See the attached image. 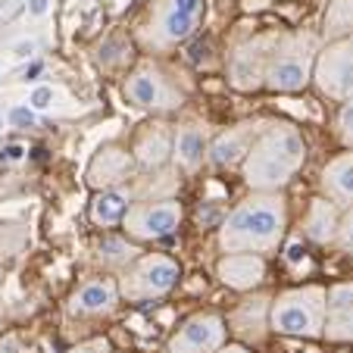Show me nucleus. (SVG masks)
I'll return each instance as SVG.
<instances>
[{
  "label": "nucleus",
  "instance_id": "obj_26",
  "mask_svg": "<svg viewBox=\"0 0 353 353\" xmlns=\"http://www.w3.org/2000/svg\"><path fill=\"white\" fill-rule=\"evenodd\" d=\"M54 7L57 0H22V19H26V26L32 22V26H38V22H47L50 16H54Z\"/></svg>",
  "mask_w": 353,
  "mask_h": 353
},
{
  "label": "nucleus",
  "instance_id": "obj_20",
  "mask_svg": "<svg viewBox=\"0 0 353 353\" xmlns=\"http://www.w3.org/2000/svg\"><path fill=\"white\" fill-rule=\"evenodd\" d=\"M132 191L128 188H107V191H94L91 203H88V216L94 225L100 228H113L122 225L125 213L132 210Z\"/></svg>",
  "mask_w": 353,
  "mask_h": 353
},
{
  "label": "nucleus",
  "instance_id": "obj_24",
  "mask_svg": "<svg viewBox=\"0 0 353 353\" xmlns=\"http://www.w3.org/2000/svg\"><path fill=\"white\" fill-rule=\"evenodd\" d=\"M7 125L19 128V132H32V128L41 125V113L32 110L28 103H13V107H7Z\"/></svg>",
  "mask_w": 353,
  "mask_h": 353
},
{
  "label": "nucleus",
  "instance_id": "obj_10",
  "mask_svg": "<svg viewBox=\"0 0 353 353\" xmlns=\"http://www.w3.org/2000/svg\"><path fill=\"white\" fill-rule=\"evenodd\" d=\"M313 85L332 100H350L353 97V34L338 41H328L316 57Z\"/></svg>",
  "mask_w": 353,
  "mask_h": 353
},
{
  "label": "nucleus",
  "instance_id": "obj_22",
  "mask_svg": "<svg viewBox=\"0 0 353 353\" xmlns=\"http://www.w3.org/2000/svg\"><path fill=\"white\" fill-rule=\"evenodd\" d=\"M47 44H50V38L47 34H41L38 28H28V32L16 34L13 41L7 44V50H3V66H28V63L41 60V54L47 50Z\"/></svg>",
  "mask_w": 353,
  "mask_h": 353
},
{
  "label": "nucleus",
  "instance_id": "obj_15",
  "mask_svg": "<svg viewBox=\"0 0 353 353\" xmlns=\"http://www.w3.org/2000/svg\"><path fill=\"white\" fill-rule=\"evenodd\" d=\"M260 132H263V122L244 119V122H238L234 128H228V132L216 134L213 144H210V166H216V169H241Z\"/></svg>",
  "mask_w": 353,
  "mask_h": 353
},
{
  "label": "nucleus",
  "instance_id": "obj_32",
  "mask_svg": "<svg viewBox=\"0 0 353 353\" xmlns=\"http://www.w3.org/2000/svg\"><path fill=\"white\" fill-rule=\"evenodd\" d=\"M0 353H19L16 334H7V338H0Z\"/></svg>",
  "mask_w": 353,
  "mask_h": 353
},
{
  "label": "nucleus",
  "instance_id": "obj_5",
  "mask_svg": "<svg viewBox=\"0 0 353 353\" xmlns=\"http://www.w3.org/2000/svg\"><path fill=\"white\" fill-rule=\"evenodd\" d=\"M322 44L313 32H279L272 63L266 72V88L275 94H297L313 81L316 57Z\"/></svg>",
  "mask_w": 353,
  "mask_h": 353
},
{
  "label": "nucleus",
  "instance_id": "obj_8",
  "mask_svg": "<svg viewBox=\"0 0 353 353\" xmlns=\"http://www.w3.org/2000/svg\"><path fill=\"white\" fill-rule=\"evenodd\" d=\"M279 32H263L254 38L241 41L228 54V85L234 91H260L266 88V72L272 63Z\"/></svg>",
  "mask_w": 353,
  "mask_h": 353
},
{
  "label": "nucleus",
  "instance_id": "obj_18",
  "mask_svg": "<svg viewBox=\"0 0 353 353\" xmlns=\"http://www.w3.org/2000/svg\"><path fill=\"white\" fill-rule=\"evenodd\" d=\"M328 341H353V281H338L328 288L325 332Z\"/></svg>",
  "mask_w": 353,
  "mask_h": 353
},
{
  "label": "nucleus",
  "instance_id": "obj_23",
  "mask_svg": "<svg viewBox=\"0 0 353 353\" xmlns=\"http://www.w3.org/2000/svg\"><path fill=\"white\" fill-rule=\"evenodd\" d=\"M322 28H325V38H332V41L353 34V0H332L325 10Z\"/></svg>",
  "mask_w": 353,
  "mask_h": 353
},
{
  "label": "nucleus",
  "instance_id": "obj_2",
  "mask_svg": "<svg viewBox=\"0 0 353 353\" xmlns=\"http://www.w3.org/2000/svg\"><path fill=\"white\" fill-rule=\"evenodd\" d=\"M307 163V138L291 122H266L247 154L241 175L250 191H281Z\"/></svg>",
  "mask_w": 353,
  "mask_h": 353
},
{
  "label": "nucleus",
  "instance_id": "obj_3",
  "mask_svg": "<svg viewBox=\"0 0 353 353\" xmlns=\"http://www.w3.org/2000/svg\"><path fill=\"white\" fill-rule=\"evenodd\" d=\"M203 19V0H154L138 26V44L147 54H169L181 47Z\"/></svg>",
  "mask_w": 353,
  "mask_h": 353
},
{
  "label": "nucleus",
  "instance_id": "obj_17",
  "mask_svg": "<svg viewBox=\"0 0 353 353\" xmlns=\"http://www.w3.org/2000/svg\"><path fill=\"white\" fill-rule=\"evenodd\" d=\"M216 279L232 291H254L266 279V256L260 254H222L216 263Z\"/></svg>",
  "mask_w": 353,
  "mask_h": 353
},
{
  "label": "nucleus",
  "instance_id": "obj_34",
  "mask_svg": "<svg viewBox=\"0 0 353 353\" xmlns=\"http://www.w3.org/2000/svg\"><path fill=\"white\" fill-rule=\"evenodd\" d=\"M7 113H3V110H0V134H3V132H7Z\"/></svg>",
  "mask_w": 353,
  "mask_h": 353
},
{
  "label": "nucleus",
  "instance_id": "obj_35",
  "mask_svg": "<svg viewBox=\"0 0 353 353\" xmlns=\"http://www.w3.org/2000/svg\"><path fill=\"white\" fill-rule=\"evenodd\" d=\"M3 69H7V66H3V60H0V81H3Z\"/></svg>",
  "mask_w": 353,
  "mask_h": 353
},
{
  "label": "nucleus",
  "instance_id": "obj_14",
  "mask_svg": "<svg viewBox=\"0 0 353 353\" xmlns=\"http://www.w3.org/2000/svg\"><path fill=\"white\" fill-rule=\"evenodd\" d=\"M210 128L200 119H185L172 125V163L181 172H197L203 163H210Z\"/></svg>",
  "mask_w": 353,
  "mask_h": 353
},
{
  "label": "nucleus",
  "instance_id": "obj_31",
  "mask_svg": "<svg viewBox=\"0 0 353 353\" xmlns=\"http://www.w3.org/2000/svg\"><path fill=\"white\" fill-rule=\"evenodd\" d=\"M285 260H288V266H291V269H300V263H303V266H310L307 254H300V244H297V241H291V244H288Z\"/></svg>",
  "mask_w": 353,
  "mask_h": 353
},
{
  "label": "nucleus",
  "instance_id": "obj_36",
  "mask_svg": "<svg viewBox=\"0 0 353 353\" xmlns=\"http://www.w3.org/2000/svg\"><path fill=\"white\" fill-rule=\"evenodd\" d=\"M10 3H16V7H22V0H10Z\"/></svg>",
  "mask_w": 353,
  "mask_h": 353
},
{
  "label": "nucleus",
  "instance_id": "obj_33",
  "mask_svg": "<svg viewBox=\"0 0 353 353\" xmlns=\"http://www.w3.org/2000/svg\"><path fill=\"white\" fill-rule=\"evenodd\" d=\"M216 353H250L247 347H241V344H225L222 350H216Z\"/></svg>",
  "mask_w": 353,
  "mask_h": 353
},
{
  "label": "nucleus",
  "instance_id": "obj_30",
  "mask_svg": "<svg viewBox=\"0 0 353 353\" xmlns=\"http://www.w3.org/2000/svg\"><path fill=\"white\" fill-rule=\"evenodd\" d=\"M41 75H44V63L34 60V63H28V66H22L19 79L26 81V85H28V81H32V85H41Z\"/></svg>",
  "mask_w": 353,
  "mask_h": 353
},
{
  "label": "nucleus",
  "instance_id": "obj_13",
  "mask_svg": "<svg viewBox=\"0 0 353 353\" xmlns=\"http://www.w3.org/2000/svg\"><path fill=\"white\" fill-rule=\"evenodd\" d=\"M119 279H91L85 285H79L72 291L66 303V313L72 319H100V316H110L116 307H119Z\"/></svg>",
  "mask_w": 353,
  "mask_h": 353
},
{
  "label": "nucleus",
  "instance_id": "obj_7",
  "mask_svg": "<svg viewBox=\"0 0 353 353\" xmlns=\"http://www.w3.org/2000/svg\"><path fill=\"white\" fill-rule=\"evenodd\" d=\"M122 94H125V100L134 110H144V113H172V110H179L185 103V91L154 60H141L125 75Z\"/></svg>",
  "mask_w": 353,
  "mask_h": 353
},
{
  "label": "nucleus",
  "instance_id": "obj_11",
  "mask_svg": "<svg viewBox=\"0 0 353 353\" xmlns=\"http://www.w3.org/2000/svg\"><path fill=\"white\" fill-rule=\"evenodd\" d=\"M228 341L225 319L219 313H194L179 325V332L169 338V353H216Z\"/></svg>",
  "mask_w": 353,
  "mask_h": 353
},
{
  "label": "nucleus",
  "instance_id": "obj_6",
  "mask_svg": "<svg viewBox=\"0 0 353 353\" xmlns=\"http://www.w3.org/2000/svg\"><path fill=\"white\" fill-rule=\"evenodd\" d=\"M181 266L166 254H144L122 269L119 275V297L128 303H150L160 300L179 285Z\"/></svg>",
  "mask_w": 353,
  "mask_h": 353
},
{
  "label": "nucleus",
  "instance_id": "obj_29",
  "mask_svg": "<svg viewBox=\"0 0 353 353\" xmlns=\"http://www.w3.org/2000/svg\"><path fill=\"white\" fill-rule=\"evenodd\" d=\"M69 353H113V347H110L107 338H91V341H81V344H75Z\"/></svg>",
  "mask_w": 353,
  "mask_h": 353
},
{
  "label": "nucleus",
  "instance_id": "obj_1",
  "mask_svg": "<svg viewBox=\"0 0 353 353\" xmlns=\"http://www.w3.org/2000/svg\"><path fill=\"white\" fill-rule=\"evenodd\" d=\"M288 234V200L281 191H250L222 219L216 244L222 254H275Z\"/></svg>",
  "mask_w": 353,
  "mask_h": 353
},
{
  "label": "nucleus",
  "instance_id": "obj_19",
  "mask_svg": "<svg viewBox=\"0 0 353 353\" xmlns=\"http://www.w3.org/2000/svg\"><path fill=\"white\" fill-rule=\"evenodd\" d=\"M322 197L338 203L341 210H353V150L338 154L322 169Z\"/></svg>",
  "mask_w": 353,
  "mask_h": 353
},
{
  "label": "nucleus",
  "instance_id": "obj_9",
  "mask_svg": "<svg viewBox=\"0 0 353 353\" xmlns=\"http://www.w3.org/2000/svg\"><path fill=\"white\" fill-rule=\"evenodd\" d=\"M181 219H185V210L179 197H157L132 203V210L122 219V228L134 241H166L179 232Z\"/></svg>",
  "mask_w": 353,
  "mask_h": 353
},
{
  "label": "nucleus",
  "instance_id": "obj_16",
  "mask_svg": "<svg viewBox=\"0 0 353 353\" xmlns=\"http://www.w3.org/2000/svg\"><path fill=\"white\" fill-rule=\"evenodd\" d=\"M132 157L138 169H147V172H157L166 163H172V125L160 119L144 125L132 144Z\"/></svg>",
  "mask_w": 353,
  "mask_h": 353
},
{
  "label": "nucleus",
  "instance_id": "obj_27",
  "mask_svg": "<svg viewBox=\"0 0 353 353\" xmlns=\"http://www.w3.org/2000/svg\"><path fill=\"white\" fill-rule=\"evenodd\" d=\"M57 97H60V91H57L54 85H34L32 91H28V107L32 110H38V113H47V110H54V103H57Z\"/></svg>",
  "mask_w": 353,
  "mask_h": 353
},
{
  "label": "nucleus",
  "instance_id": "obj_28",
  "mask_svg": "<svg viewBox=\"0 0 353 353\" xmlns=\"http://www.w3.org/2000/svg\"><path fill=\"white\" fill-rule=\"evenodd\" d=\"M334 244H338L347 256H353V210H347V213L341 216V228H338Z\"/></svg>",
  "mask_w": 353,
  "mask_h": 353
},
{
  "label": "nucleus",
  "instance_id": "obj_4",
  "mask_svg": "<svg viewBox=\"0 0 353 353\" xmlns=\"http://www.w3.org/2000/svg\"><path fill=\"white\" fill-rule=\"evenodd\" d=\"M328 288L303 285L281 291L269 303V328L288 338H322L325 332Z\"/></svg>",
  "mask_w": 353,
  "mask_h": 353
},
{
  "label": "nucleus",
  "instance_id": "obj_25",
  "mask_svg": "<svg viewBox=\"0 0 353 353\" xmlns=\"http://www.w3.org/2000/svg\"><path fill=\"white\" fill-rule=\"evenodd\" d=\"M334 132H338L341 144H344L347 150H353V97L341 103L338 119H334Z\"/></svg>",
  "mask_w": 353,
  "mask_h": 353
},
{
  "label": "nucleus",
  "instance_id": "obj_37",
  "mask_svg": "<svg viewBox=\"0 0 353 353\" xmlns=\"http://www.w3.org/2000/svg\"><path fill=\"white\" fill-rule=\"evenodd\" d=\"M0 7H3V0H0Z\"/></svg>",
  "mask_w": 353,
  "mask_h": 353
},
{
  "label": "nucleus",
  "instance_id": "obj_12",
  "mask_svg": "<svg viewBox=\"0 0 353 353\" xmlns=\"http://www.w3.org/2000/svg\"><path fill=\"white\" fill-rule=\"evenodd\" d=\"M134 172H138V163L128 147L103 144L88 163L85 179L94 191H107V188H125L134 179Z\"/></svg>",
  "mask_w": 353,
  "mask_h": 353
},
{
  "label": "nucleus",
  "instance_id": "obj_21",
  "mask_svg": "<svg viewBox=\"0 0 353 353\" xmlns=\"http://www.w3.org/2000/svg\"><path fill=\"white\" fill-rule=\"evenodd\" d=\"M341 228V207L332 203L328 197H313L307 210V219H303V234H307L313 244H334Z\"/></svg>",
  "mask_w": 353,
  "mask_h": 353
}]
</instances>
